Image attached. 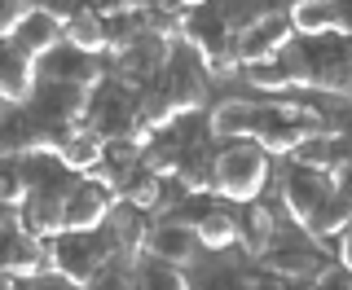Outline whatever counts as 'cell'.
I'll return each mask as SVG.
<instances>
[{"label": "cell", "instance_id": "cell-1", "mask_svg": "<svg viewBox=\"0 0 352 290\" xmlns=\"http://www.w3.org/2000/svg\"><path fill=\"white\" fill-rule=\"evenodd\" d=\"M273 172H269V150L260 141H234L220 145L216 154V194L225 203H256V198L269 189Z\"/></svg>", "mask_w": 352, "mask_h": 290}, {"label": "cell", "instance_id": "cell-2", "mask_svg": "<svg viewBox=\"0 0 352 290\" xmlns=\"http://www.w3.org/2000/svg\"><path fill=\"white\" fill-rule=\"evenodd\" d=\"M260 260H264V273L282 277V282H313V277H322L326 269H335L326 242L313 238L308 229L304 233L278 229V238L269 242V251H264Z\"/></svg>", "mask_w": 352, "mask_h": 290}, {"label": "cell", "instance_id": "cell-3", "mask_svg": "<svg viewBox=\"0 0 352 290\" xmlns=\"http://www.w3.org/2000/svg\"><path fill=\"white\" fill-rule=\"evenodd\" d=\"M88 128L97 132L102 141H124V137H137L141 132V119H137V93L128 84H119L115 75H106L102 84L93 88L88 97Z\"/></svg>", "mask_w": 352, "mask_h": 290}, {"label": "cell", "instance_id": "cell-4", "mask_svg": "<svg viewBox=\"0 0 352 290\" xmlns=\"http://www.w3.org/2000/svg\"><path fill=\"white\" fill-rule=\"evenodd\" d=\"M106 269V260L97 255V242L93 233H75V229H62L58 238H49V273L62 277L71 290L80 286H93V277Z\"/></svg>", "mask_w": 352, "mask_h": 290}, {"label": "cell", "instance_id": "cell-5", "mask_svg": "<svg viewBox=\"0 0 352 290\" xmlns=\"http://www.w3.org/2000/svg\"><path fill=\"white\" fill-rule=\"evenodd\" d=\"M88 97L93 88H80V84H58V80H40L36 93H31V119L40 128H75L80 119H88Z\"/></svg>", "mask_w": 352, "mask_h": 290}, {"label": "cell", "instance_id": "cell-6", "mask_svg": "<svg viewBox=\"0 0 352 290\" xmlns=\"http://www.w3.org/2000/svg\"><path fill=\"white\" fill-rule=\"evenodd\" d=\"M163 88H168L176 115H190V110L207 106V93H212V71L198 58L194 49H172V62L163 71Z\"/></svg>", "mask_w": 352, "mask_h": 290}, {"label": "cell", "instance_id": "cell-7", "mask_svg": "<svg viewBox=\"0 0 352 290\" xmlns=\"http://www.w3.org/2000/svg\"><path fill=\"white\" fill-rule=\"evenodd\" d=\"M273 185H278L282 207H286V216H291L295 225H304V220L313 216V211L322 207L330 194H335V185H330V172H317V167H300V163H291Z\"/></svg>", "mask_w": 352, "mask_h": 290}, {"label": "cell", "instance_id": "cell-8", "mask_svg": "<svg viewBox=\"0 0 352 290\" xmlns=\"http://www.w3.org/2000/svg\"><path fill=\"white\" fill-rule=\"evenodd\" d=\"M115 198H119V194H115L110 185H102L97 176H80V181H75V189L66 194V203H62V225L75 229V233H93L97 225H106Z\"/></svg>", "mask_w": 352, "mask_h": 290}, {"label": "cell", "instance_id": "cell-9", "mask_svg": "<svg viewBox=\"0 0 352 290\" xmlns=\"http://www.w3.org/2000/svg\"><path fill=\"white\" fill-rule=\"evenodd\" d=\"M286 44H295V27L286 14H269L260 22H251L247 31L234 36V49H238V62L251 66V62H269V58H282Z\"/></svg>", "mask_w": 352, "mask_h": 290}, {"label": "cell", "instance_id": "cell-10", "mask_svg": "<svg viewBox=\"0 0 352 290\" xmlns=\"http://www.w3.org/2000/svg\"><path fill=\"white\" fill-rule=\"evenodd\" d=\"M106 66L97 53H84V49H75V44H58L53 53H44L40 58V80H58V84H80V88H97L106 80Z\"/></svg>", "mask_w": 352, "mask_h": 290}, {"label": "cell", "instance_id": "cell-11", "mask_svg": "<svg viewBox=\"0 0 352 290\" xmlns=\"http://www.w3.org/2000/svg\"><path fill=\"white\" fill-rule=\"evenodd\" d=\"M40 84V62L22 53L14 40H0V102L5 106H27Z\"/></svg>", "mask_w": 352, "mask_h": 290}, {"label": "cell", "instance_id": "cell-12", "mask_svg": "<svg viewBox=\"0 0 352 290\" xmlns=\"http://www.w3.org/2000/svg\"><path fill=\"white\" fill-rule=\"evenodd\" d=\"M256 124H260V102H251V97H225V102H216L207 110V132L220 145L251 141L256 137Z\"/></svg>", "mask_w": 352, "mask_h": 290}, {"label": "cell", "instance_id": "cell-13", "mask_svg": "<svg viewBox=\"0 0 352 290\" xmlns=\"http://www.w3.org/2000/svg\"><path fill=\"white\" fill-rule=\"evenodd\" d=\"M49 273V238L18 229L0 238V277H44Z\"/></svg>", "mask_w": 352, "mask_h": 290}, {"label": "cell", "instance_id": "cell-14", "mask_svg": "<svg viewBox=\"0 0 352 290\" xmlns=\"http://www.w3.org/2000/svg\"><path fill=\"white\" fill-rule=\"evenodd\" d=\"M146 255H159V260H168V264L190 269L198 255H203V242H198L194 225H181V220H159V225H150Z\"/></svg>", "mask_w": 352, "mask_h": 290}, {"label": "cell", "instance_id": "cell-15", "mask_svg": "<svg viewBox=\"0 0 352 290\" xmlns=\"http://www.w3.org/2000/svg\"><path fill=\"white\" fill-rule=\"evenodd\" d=\"M234 220H238V247H242V255H256V260L269 251V242L278 238V229H282V216L264 203V198L242 203Z\"/></svg>", "mask_w": 352, "mask_h": 290}, {"label": "cell", "instance_id": "cell-16", "mask_svg": "<svg viewBox=\"0 0 352 290\" xmlns=\"http://www.w3.org/2000/svg\"><path fill=\"white\" fill-rule=\"evenodd\" d=\"M9 40H14L22 53H31V58L40 62L44 53H53V49L66 40V22L53 18V14H44V9H31V14L18 22V31H14Z\"/></svg>", "mask_w": 352, "mask_h": 290}, {"label": "cell", "instance_id": "cell-17", "mask_svg": "<svg viewBox=\"0 0 352 290\" xmlns=\"http://www.w3.org/2000/svg\"><path fill=\"white\" fill-rule=\"evenodd\" d=\"M40 145V124L31 119L27 106H5L0 110V159H22Z\"/></svg>", "mask_w": 352, "mask_h": 290}, {"label": "cell", "instance_id": "cell-18", "mask_svg": "<svg viewBox=\"0 0 352 290\" xmlns=\"http://www.w3.org/2000/svg\"><path fill=\"white\" fill-rule=\"evenodd\" d=\"M58 159L71 167V172L88 176V172H97V167L106 163V141L97 137V132L88 128V124H80V128L66 132V141L58 145Z\"/></svg>", "mask_w": 352, "mask_h": 290}, {"label": "cell", "instance_id": "cell-19", "mask_svg": "<svg viewBox=\"0 0 352 290\" xmlns=\"http://www.w3.org/2000/svg\"><path fill=\"white\" fill-rule=\"evenodd\" d=\"M132 286L137 290H194L190 273L181 264L159 260V255H132Z\"/></svg>", "mask_w": 352, "mask_h": 290}, {"label": "cell", "instance_id": "cell-20", "mask_svg": "<svg viewBox=\"0 0 352 290\" xmlns=\"http://www.w3.org/2000/svg\"><path fill=\"white\" fill-rule=\"evenodd\" d=\"M234 216H238V207H229L225 198H216V207L194 225L203 251H229V247H238V220Z\"/></svg>", "mask_w": 352, "mask_h": 290}, {"label": "cell", "instance_id": "cell-21", "mask_svg": "<svg viewBox=\"0 0 352 290\" xmlns=\"http://www.w3.org/2000/svg\"><path fill=\"white\" fill-rule=\"evenodd\" d=\"M291 27L300 40H317V36H335L339 31V18H335V5L330 0H291Z\"/></svg>", "mask_w": 352, "mask_h": 290}, {"label": "cell", "instance_id": "cell-22", "mask_svg": "<svg viewBox=\"0 0 352 290\" xmlns=\"http://www.w3.org/2000/svg\"><path fill=\"white\" fill-rule=\"evenodd\" d=\"M22 229L36 238H58L66 229L62 225V198L53 194H27L22 198Z\"/></svg>", "mask_w": 352, "mask_h": 290}, {"label": "cell", "instance_id": "cell-23", "mask_svg": "<svg viewBox=\"0 0 352 290\" xmlns=\"http://www.w3.org/2000/svg\"><path fill=\"white\" fill-rule=\"evenodd\" d=\"M348 225H352V198H344V194H330L326 203L304 220V229L313 233V238H322V242L326 238H339Z\"/></svg>", "mask_w": 352, "mask_h": 290}, {"label": "cell", "instance_id": "cell-24", "mask_svg": "<svg viewBox=\"0 0 352 290\" xmlns=\"http://www.w3.org/2000/svg\"><path fill=\"white\" fill-rule=\"evenodd\" d=\"M66 44H75L84 53H102L106 49V18H97L93 9H80L66 22Z\"/></svg>", "mask_w": 352, "mask_h": 290}, {"label": "cell", "instance_id": "cell-25", "mask_svg": "<svg viewBox=\"0 0 352 290\" xmlns=\"http://www.w3.org/2000/svg\"><path fill=\"white\" fill-rule=\"evenodd\" d=\"M242 80H247L251 88H260V93H286V88H295V80H291V71H286L282 58L242 66Z\"/></svg>", "mask_w": 352, "mask_h": 290}, {"label": "cell", "instance_id": "cell-26", "mask_svg": "<svg viewBox=\"0 0 352 290\" xmlns=\"http://www.w3.org/2000/svg\"><path fill=\"white\" fill-rule=\"evenodd\" d=\"M335 159H339V150H335V141H330V137H308V141H300V145L291 150V163L317 167V172H330V167H335Z\"/></svg>", "mask_w": 352, "mask_h": 290}, {"label": "cell", "instance_id": "cell-27", "mask_svg": "<svg viewBox=\"0 0 352 290\" xmlns=\"http://www.w3.org/2000/svg\"><path fill=\"white\" fill-rule=\"evenodd\" d=\"M27 194L31 189H27V181H22L18 159H0V207H22Z\"/></svg>", "mask_w": 352, "mask_h": 290}, {"label": "cell", "instance_id": "cell-28", "mask_svg": "<svg viewBox=\"0 0 352 290\" xmlns=\"http://www.w3.org/2000/svg\"><path fill=\"white\" fill-rule=\"evenodd\" d=\"M84 290H137L132 286V264L128 269L124 264H106V269L93 277V286H84Z\"/></svg>", "mask_w": 352, "mask_h": 290}, {"label": "cell", "instance_id": "cell-29", "mask_svg": "<svg viewBox=\"0 0 352 290\" xmlns=\"http://www.w3.org/2000/svg\"><path fill=\"white\" fill-rule=\"evenodd\" d=\"M36 9V0H0V40H9L18 31V22Z\"/></svg>", "mask_w": 352, "mask_h": 290}, {"label": "cell", "instance_id": "cell-30", "mask_svg": "<svg viewBox=\"0 0 352 290\" xmlns=\"http://www.w3.org/2000/svg\"><path fill=\"white\" fill-rule=\"evenodd\" d=\"M194 290H247V277H238L234 269H225V264H220V269H212Z\"/></svg>", "mask_w": 352, "mask_h": 290}, {"label": "cell", "instance_id": "cell-31", "mask_svg": "<svg viewBox=\"0 0 352 290\" xmlns=\"http://www.w3.org/2000/svg\"><path fill=\"white\" fill-rule=\"evenodd\" d=\"M308 290H352V273L344 269V264H335V269H326L322 277H313Z\"/></svg>", "mask_w": 352, "mask_h": 290}, {"label": "cell", "instance_id": "cell-32", "mask_svg": "<svg viewBox=\"0 0 352 290\" xmlns=\"http://www.w3.org/2000/svg\"><path fill=\"white\" fill-rule=\"evenodd\" d=\"M330 185H335V194L352 198V159H348V154H339L335 167H330Z\"/></svg>", "mask_w": 352, "mask_h": 290}, {"label": "cell", "instance_id": "cell-33", "mask_svg": "<svg viewBox=\"0 0 352 290\" xmlns=\"http://www.w3.org/2000/svg\"><path fill=\"white\" fill-rule=\"evenodd\" d=\"M36 9H44V14H53V18H62V22H71V18L84 9V0H36Z\"/></svg>", "mask_w": 352, "mask_h": 290}, {"label": "cell", "instance_id": "cell-34", "mask_svg": "<svg viewBox=\"0 0 352 290\" xmlns=\"http://www.w3.org/2000/svg\"><path fill=\"white\" fill-rule=\"evenodd\" d=\"M84 9H93L97 18H115V14H124V9H132L128 0H84Z\"/></svg>", "mask_w": 352, "mask_h": 290}, {"label": "cell", "instance_id": "cell-35", "mask_svg": "<svg viewBox=\"0 0 352 290\" xmlns=\"http://www.w3.org/2000/svg\"><path fill=\"white\" fill-rule=\"evenodd\" d=\"M335 5V18H339V31L352 36V0H330Z\"/></svg>", "mask_w": 352, "mask_h": 290}, {"label": "cell", "instance_id": "cell-36", "mask_svg": "<svg viewBox=\"0 0 352 290\" xmlns=\"http://www.w3.org/2000/svg\"><path fill=\"white\" fill-rule=\"evenodd\" d=\"M247 290H286V282L273 277V273H264V277H247Z\"/></svg>", "mask_w": 352, "mask_h": 290}, {"label": "cell", "instance_id": "cell-37", "mask_svg": "<svg viewBox=\"0 0 352 290\" xmlns=\"http://www.w3.org/2000/svg\"><path fill=\"white\" fill-rule=\"evenodd\" d=\"M335 242H339V264H344V269L352 273V225H348L344 233H339Z\"/></svg>", "mask_w": 352, "mask_h": 290}, {"label": "cell", "instance_id": "cell-38", "mask_svg": "<svg viewBox=\"0 0 352 290\" xmlns=\"http://www.w3.org/2000/svg\"><path fill=\"white\" fill-rule=\"evenodd\" d=\"M176 5H181V9H185V14H190V9H203V5H207V0H176Z\"/></svg>", "mask_w": 352, "mask_h": 290}, {"label": "cell", "instance_id": "cell-39", "mask_svg": "<svg viewBox=\"0 0 352 290\" xmlns=\"http://www.w3.org/2000/svg\"><path fill=\"white\" fill-rule=\"evenodd\" d=\"M344 132L352 137V106H348V115H344Z\"/></svg>", "mask_w": 352, "mask_h": 290}, {"label": "cell", "instance_id": "cell-40", "mask_svg": "<svg viewBox=\"0 0 352 290\" xmlns=\"http://www.w3.org/2000/svg\"><path fill=\"white\" fill-rule=\"evenodd\" d=\"M0 110H5V102H0Z\"/></svg>", "mask_w": 352, "mask_h": 290}]
</instances>
